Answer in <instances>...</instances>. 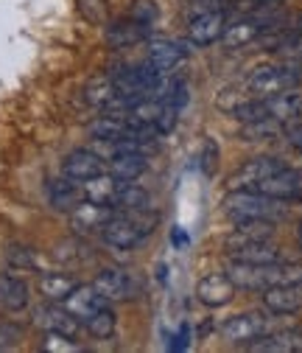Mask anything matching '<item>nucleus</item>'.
<instances>
[{
	"label": "nucleus",
	"instance_id": "nucleus-1",
	"mask_svg": "<svg viewBox=\"0 0 302 353\" xmlns=\"http://www.w3.org/2000/svg\"><path fill=\"white\" fill-rule=\"evenodd\" d=\"M224 272L235 283L238 292H263V289L283 286V283H302V263H294V261L246 263V261L227 258Z\"/></svg>",
	"mask_w": 302,
	"mask_h": 353
},
{
	"label": "nucleus",
	"instance_id": "nucleus-2",
	"mask_svg": "<svg viewBox=\"0 0 302 353\" xmlns=\"http://www.w3.org/2000/svg\"><path fill=\"white\" fill-rule=\"evenodd\" d=\"M222 213L227 216V222H283L288 216V208L283 199L266 196V194H257V191H246V188H230L227 196L222 199Z\"/></svg>",
	"mask_w": 302,
	"mask_h": 353
},
{
	"label": "nucleus",
	"instance_id": "nucleus-3",
	"mask_svg": "<svg viewBox=\"0 0 302 353\" xmlns=\"http://www.w3.org/2000/svg\"><path fill=\"white\" fill-rule=\"evenodd\" d=\"M160 225V213L140 210V213H129V210H115V216L101 228V241L112 250H138L140 244L149 241V236Z\"/></svg>",
	"mask_w": 302,
	"mask_h": 353
},
{
	"label": "nucleus",
	"instance_id": "nucleus-4",
	"mask_svg": "<svg viewBox=\"0 0 302 353\" xmlns=\"http://www.w3.org/2000/svg\"><path fill=\"white\" fill-rule=\"evenodd\" d=\"M302 87V62H269V65H257L246 73L244 79V90L252 96H277L285 90H296Z\"/></svg>",
	"mask_w": 302,
	"mask_h": 353
},
{
	"label": "nucleus",
	"instance_id": "nucleus-5",
	"mask_svg": "<svg viewBox=\"0 0 302 353\" xmlns=\"http://www.w3.org/2000/svg\"><path fill=\"white\" fill-rule=\"evenodd\" d=\"M272 328H274V314H269L266 308H263V312H241V314L227 317L219 325V334H222V339L227 345L246 350L255 339H261Z\"/></svg>",
	"mask_w": 302,
	"mask_h": 353
},
{
	"label": "nucleus",
	"instance_id": "nucleus-6",
	"mask_svg": "<svg viewBox=\"0 0 302 353\" xmlns=\"http://www.w3.org/2000/svg\"><path fill=\"white\" fill-rule=\"evenodd\" d=\"M196 46L191 39H146V62L154 65L160 73L180 76V70L188 65V54Z\"/></svg>",
	"mask_w": 302,
	"mask_h": 353
},
{
	"label": "nucleus",
	"instance_id": "nucleus-7",
	"mask_svg": "<svg viewBox=\"0 0 302 353\" xmlns=\"http://www.w3.org/2000/svg\"><path fill=\"white\" fill-rule=\"evenodd\" d=\"M274 26H277V17L269 14V9L255 12V14H244L238 20H227V28H224L219 42L227 51H238L244 46H252L263 31H272Z\"/></svg>",
	"mask_w": 302,
	"mask_h": 353
},
{
	"label": "nucleus",
	"instance_id": "nucleus-8",
	"mask_svg": "<svg viewBox=\"0 0 302 353\" xmlns=\"http://www.w3.org/2000/svg\"><path fill=\"white\" fill-rule=\"evenodd\" d=\"M93 286L112 303H126V300H135L140 297V283L132 272L126 270H118V267H104L98 270Z\"/></svg>",
	"mask_w": 302,
	"mask_h": 353
},
{
	"label": "nucleus",
	"instance_id": "nucleus-9",
	"mask_svg": "<svg viewBox=\"0 0 302 353\" xmlns=\"http://www.w3.org/2000/svg\"><path fill=\"white\" fill-rule=\"evenodd\" d=\"M67 216H70V228H73L76 236H96V233H101V228L115 216V205L81 199Z\"/></svg>",
	"mask_w": 302,
	"mask_h": 353
},
{
	"label": "nucleus",
	"instance_id": "nucleus-10",
	"mask_svg": "<svg viewBox=\"0 0 302 353\" xmlns=\"http://www.w3.org/2000/svg\"><path fill=\"white\" fill-rule=\"evenodd\" d=\"M246 191H257V194H266V196H274V199H283V202H294L302 196V171L285 165L274 174H269L266 180L249 185Z\"/></svg>",
	"mask_w": 302,
	"mask_h": 353
},
{
	"label": "nucleus",
	"instance_id": "nucleus-11",
	"mask_svg": "<svg viewBox=\"0 0 302 353\" xmlns=\"http://www.w3.org/2000/svg\"><path fill=\"white\" fill-rule=\"evenodd\" d=\"M224 28H227V12L222 6L202 12L196 17H188V39L196 48H207V46H213V42H219Z\"/></svg>",
	"mask_w": 302,
	"mask_h": 353
},
{
	"label": "nucleus",
	"instance_id": "nucleus-12",
	"mask_svg": "<svg viewBox=\"0 0 302 353\" xmlns=\"http://www.w3.org/2000/svg\"><path fill=\"white\" fill-rule=\"evenodd\" d=\"M62 305H65L67 312L84 325L96 312H101V308L112 305V300H107L93 283H76V289L62 300Z\"/></svg>",
	"mask_w": 302,
	"mask_h": 353
},
{
	"label": "nucleus",
	"instance_id": "nucleus-13",
	"mask_svg": "<svg viewBox=\"0 0 302 353\" xmlns=\"http://www.w3.org/2000/svg\"><path fill=\"white\" fill-rule=\"evenodd\" d=\"M34 325L42 328L45 334H65V336H78L81 323L67 312L62 303H45L34 308Z\"/></svg>",
	"mask_w": 302,
	"mask_h": 353
},
{
	"label": "nucleus",
	"instance_id": "nucleus-14",
	"mask_svg": "<svg viewBox=\"0 0 302 353\" xmlns=\"http://www.w3.org/2000/svg\"><path fill=\"white\" fill-rule=\"evenodd\" d=\"M235 294H238V289L227 278V272H210V275L199 278V283H196V300L204 308H224L235 300Z\"/></svg>",
	"mask_w": 302,
	"mask_h": 353
},
{
	"label": "nucleus",
	"instance_id": "nucleus-15",
	"mask_svg": "<svg viewBox=\"0 0 302 353\" xmlns=\"http://www.w3.org/2000/svg\"><path fill=\"white\" fill-rule=\"evenodd\" d=\"M101 171H107V160L93 149H73L65 154V160L59 165V174L67 176V180H76V183L90 180V176H96Z\"/></svg>",
	"mask_w": 302,
	"mask_h": 353
},
{
	"label": "nucleus",
	"instance_id": "nucleus-16",
	"mask_svg": "<svg viewBox=\"0 0 302 353\" xmlns=\"http://www.w3.org/2000/svg\"><path fill=\"white\" fill-rule=\"evenodd\" d=\"M285 165H288V163L280 160V157H274V154L249 157V160L230 176V188H249V185L266 180L269 174H274V171H280V168H285Z\"/></svg>",
	"mask_w": 302,
	"mask_h": 353
},
{
	"label": "nucleus",
	"instance_id": "nucleus-17",
	"mask_svg": "<svg viewBox=\"0 0 302 353\" xmlns=\"http://www.w3.org/2000/svg\"><path fill=\"white\" fill-rule=\"evenodd\" d=\"M261 305L274 317L302 312V283H283V286L263 289L261 292Z\"/></svg>",
	"mask_w": 302,
	"mask_h": 353
},
{
	"label": "nucleus",
	"instance_id": "nucleus-18",
	"mask_svg": "<svg viewBox=\"0 0 302 353\" xmlns=\"http://www.w3.org/2000/svg\"><path fill=\"white\" fill-rule=\"evenodd\" d=\"M246 350L252 353H302V328L291 325V328H280V331H269L261 339H255Z\"/></svg>",
	"mask_w": 302,
	"mask_h": 353
},
{
	"label": "nucleus",
	"instance_id": "nucleus-19",
	"mask_svg": "<svg viewBox=\"0 0 302 353\" xmlns=\"http://www.w3.org/2000/svg\"><path fill=\"white\" fill-rule=\"evenodd\" d=\"M277 233V222H235L233 230L224 236V250H235V247H244V244H255V241H272Z\"/></svg>",
	"mask_w": 302,
	"mask_h": 353
},
{
	"label": "nucleus",
	"instance_id": "nucleus-20",
	"mask_svg": "<svg viewBox=\"0 0 302 353\" xmlns=\"http://www.w3.org/2000/svg\"><path fill=\"white\" fill-rule=\"evenodd\" d=\"M45 199L54 210L59 213H70L84 196H81V183L76 180H67V176H54V180L45 183Z\"/></svg>",
	"mask_w": 302,
	"mask_h": 353
},
{
	"label": "nucleus",
	"instance_id": "nucleus-21",
	"mask_svg": "<svg viewBox=\"0 0 302 353\" xmlns=\"http://www.w3.org/2000/svg\"><path fill=\"white\" fill-rule=\"evenodd\" d=\"M263 107H266V118L280 121V123H294L302 121V93L296 90H285L277 96H263Z\"/></svg>",
	"mask_w": 302,
	"mask_h": 353
},
{
	"label": "nucleus",
	"instance_id": "nucleus-22",
	"mask_svg": "<svg viewBox=\"0 0 302 353\" xmlns=\"http://www.w3.org/2000/svg\"><path fill=\"white\" fill-rule=\"evenodd\" d=\"M28 303H31L28 283L12 272H0V308L9 314H17V312H25Z\"/></svg>",
	"mask_w": 302,
	"mask_h": 353
},
{
	"label": "nucleus",
	"instance_id": "nucleus-23",
	"mask_svg": "<svg viewBox=\"0 0 302 353\" xmlns=\"http://www.w3.org/2000/svg\"><path fill=\"white\" fill-rule=\"evenodd\" d=\"M151 34V26H140L135 20H120V23H109L104 31V39L112 48H132L138 42H146Z\"/></svg>",
	"mask_w": 302,
	"mask_h": 353
},
{
	"label": "nucleus",
	"instance_id": "nucleus-24",
	"mask_svg": "<svg viewBox=\"0 0 302 353\" xmlns=\"http://www.w3.org/2000/svg\"><path fill=\"white\" fill-rule=\"evenodd\" d=\"M107 171L115 174L123 183H138L140 176L149 171V154L140 152H120L112 160H107Z\"/></svg>",
	"mask_w": 302,
	"mask_h": 353
},
{
	"label": "nucleus",
	"instance_id": "nucleus-25",
	"mask_svg": "<svg viewBox=\"0 0 302 353\" xmlns=\"http://www.w3.org/2000/svg\"><path fill=\"white\" fill-rule=\"evenodd\" d=\"M120 185H123V180H118V176L109 174V171H101V174H96V176H90V180L81 183V196L90 199V202L112 205V199L120 191Z\"/></svg>",
	"mask_w": 302,
	"mask_h": 353
},
{
	"label": "nucleus",
	"instance_id": "nucleus-26",
	"mask_svg": "<svg viewBox=\"0 0 302 353\" xmlns=\"http://www.w3.org/2000/svg\"><path fill=\"white\" fill-rule=\"evenodd\" d=\"M227 258L246 261V263H274V261H283V250L272 239V241H255V244L235 247L227 252Z\"/></svg>",
	"mask_w": 302,
	"mask_h": 353
},
{
	"label": "nucleus",
	"instance_id": "nucleus-27",
	"mask_svg": "<svg viewBox=\"0 0 302 353\" xmlns=\"http://www.w3.org/2000/svg\"><path fill=\"white\" fill-rule=\"evenodd\" d=\"M112 205H115V210L140 213V210H151V208H154V199H151V194H149L143 185H138V183H123L120 191L115 194Z\"/></svg>",
	"mask_w": 302,
	"mask_h": 353
},
{
	"label": "nucleus",
	"instance_id": "nucleus-28",
	"mask_svg": "<svg viewBox=\"0 0 302 353\" xmlns=\"http://www.w3.org/2000/svg\"><path fill=\"white\" fill-rule=\"evenodd\" d=\"M115 96H118V87H115V81L109 79V73L90 79L87 84H84V90H81L84 104L93 107V110H104Z\"/></svg>",
	"mask_w": 302,
	"mask_h": 353
},
{
	"label": "nucleus",
	"instance_id": "nucleus-29",
	"mask_svg": "<svg viewBox=\"0 0 302 353\" xmlns=\"http://www.w3.org/2000/svg\"><path fill=\"white\" fill-rule=\"evenodd\" d=\"M285 123L280 121H272V118H263V121H249V123H241L238 129V138L244 143H266V141H274L283 135Z\"/></svg>",
	"mask_w": 302,
	"mask_h": 353
},
{
	"label": "nucleus",
	"instance_id": "nucleus-30",
	"mask_svg": "<svg viewBox=\"0 0 302 353\" xmlns=\"http://www.w3.org/2000/svg\"><path fill=\"white\" fill-rule=\"evenodd\" d=\"M76 283H78V281H73V278L65 275V272H42L36 286H39V294L45 297V300L62 303V300L76 289Z\"/></svg>",
	"mask_w": 302,
	"mask_h": 353
},
{
	"label": "nucleus",
	"instance_id": "nucleus-31",
	"mask_svg": "<svg viewBox=\"0 0 302 353\" xmlns=\"http://www.w3.org/2000/svg\"><path fill=\"white\" fill-rule=\"evenodd\" d=\"M87 334H93L96 339H112L115 336V331H118V317H115V308L112 305H107V308H101V312H96L87 323L81 325Z\"/></svg>",
	"mask_w": 302,
	"mask_h": 353
},
{
	"label": "nucleus",
	"instance_id": "nucleus-32",
	"mask_svg": "<svg viewBox=\"0 0 302 353\" xmlns=\"http://www.w3.org/2000/svg\"><path fill=\"white\" fill-rule=\"evenodd\" d=\"M6 263H9V267H14V270H36V267H39V255H36V250H31V247L12 244V247L6 250Z\"/></svg>",
	"mask_w": 302,
	"mask_h": 353
},
{
	"label": "nucleus",
	"instance_id": "nucleus-33",
	"mask_svg": "<svg viewBox=\"0 0 302 353\" xmlns=\"http://www.w3.org/2000/svg\"><path fill=\"white\" fill-rule=\"evenodd\" d=\"M157 17H160L157 0H135L132 9H129V20H135L140 26H154Z\"/></svg>",
	"mask_w": 302,
	"mask_h": 353
},
{
	"label": "nucleus",
	"instance_id": "nucleus-34",
	"mask_svg": "<svg viewBox=\"0 0 302 353\" xmlns=\"http://www.w3.org/2000/svg\"><path fill=\"white\" fill-rule=\"evenodd\" d=\"M182 112H185V110H180V107H174V104H162V112H160V118H157V123H154L162 138H168L171 132H177Z\"/></svg>",
	"mask_w": 302,
	"mask_h": 353
},
{
	"label": "nucleus",
	"instance_id": "nucleus-35",
	"mask_svg": "<svg viewBox=\"0 0 302 353\" xmlns=\"http://www.w3.org/2000/svg\"><path fill=\"white\" fill-rule=\"evenodd\" d=\"M42 350H51V353H73L78 350L81 345L76 342V336H65V334H45V339H42L39 345Z\"/></svg>",
	"mask_w": 302,
	"mask_h": 353
},
{
	"label": "nucleus",
	"instance_id": "nucleus-36",
	"mask_svg": "<svg viewBox=\"0 0 302 353\" xmlns=\"http://www.w3.org/2000/svg\"><path fill=\"white\" fill-rule=\"evenodd\" d=\"M23 339V328L14 323H0V350H14Z\"/></svg>",
	"mask_w": 302,
	"mask_h": 353
},
{
	"label": "nucleus",
	"instance_id": "nucleus-37",
	"mask_svg": "<svg viewBox=\"0 0 302 353\" xmlns=\"http://www.w3.org/2000/svg\"><path fill=\"white\" fill-rule=\"evenodd\" d=\"M283 135H288V143L302 154V123L299 121H294V123H285V129H283Z\"/></svg>",
	"mask_w": 302,
	"mask_h": 353
},
{
	"label": "nucleus",
	"instance_id": "nucleus-38",
	"mask_svg": "<svg viewBox=\"0 0 302 353\" xmlns=\"http://www.w3.org/2000/svg\"><path fill=\"white\" fill-rule=\"evenodd\" d=\"M255 3H257V9H274L280 0H255Z\"/></svg>",
	"mask_w": 302,
	"mask_h": 353
},
{
	"label": "nucleus",
	"instance_id": "nucleus-39",
	"mask_svg": "<svg viewBox=\"0 0 302 353\" xmlns=\"http://www.w3.org/2000/svg\"><path fill=\"white\" fill-rule=\"evenodd\" d=\"M296 244H299V250H302V219H299V225H296Z\"/></svg>",
	"mask_w": 302,
	"mask_h": 353
}]
</instances>
